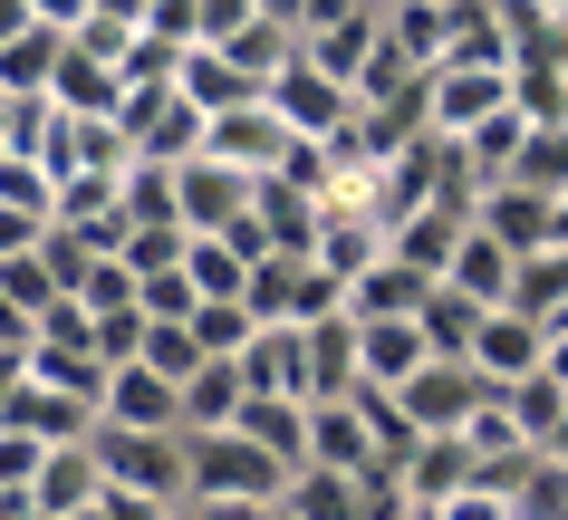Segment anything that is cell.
<instances>
[{
	"label": "cell",
	"instance_id": "4fadbf2b",
	"mask_svg": "<svg viewBox=\"0 0 568 520\" xmlns=\"http://www.w3.org/2000/svg\"><path fill=\"white\" fill-rule=\"evenodd\" d=\"M473 222L510 251V261H530V251H559V203H539V193H520V184H491V193L473 203Z\"/></svg>",
	"mask_w": 568,
	"mask_h": 520
},
{
	"label": "cell",
	"instance_id": "5b68a950",
	"mask_svg": "<svg viewBox=\"0 0 568 520\" xmlns=\"http://www.w3.org/2000/svg\"><path fill=\"white\" fill-rule=\"evenodd\" d=\"M261 106L280 116V135H290V145H337V135L357 125V96L328 88V78H318V68H300V59L261 88Z\"/></svg>",
	"mask_w": 568,
	"mask_h": 520
},
{
	"label": "cell",
	"instance_id": "60d3db41",
	"mask_svg": "<svg viewBox=\"0 0 568 520\" xmlns=\"http://www.w3.org/2000/svg\"><path fill=\"white\" fill-rule=\"evenodd\" d=\"M434 520H510V501H501L491 482H473V491H453V501H444Z\"/></svg>",
	"mask_w": 568,
	"mask_h": 520
},
{
	"label": "cell",
	"instance_id": "5bb4252c",
	"mask_svg": "<svg viewBox=\"0 0 568 520\" xmlns=\"http://www.w3.org/2000/svg\"><path fill=\"white\" fill-rule=\"evenodd\" d=\"M424 367H434V357H424L415 318H376V328H357V386H366V396H405Z\"/></svg>",
	"mask_w": 568,
	"mask_h": 520
},
{
	"label": "cell",
	"instance_id": "603a6c76",
	"mask_svg": "<svg viewBox=\"0 0 568 520\" xmlns=\"http://www.w3.org/2000/svg\"><path fill=\"white\" fill-rule=\"evenodd\" d=\"M424 299H434V279H415V271L386 251V261H376V271L347 289V318H357V328H376V318H415Z\"/></svg>",
	"mask_w": 568,
	"mask_h": 520
},
{
	"label": "cell",
	"instance_id": "f6af8a7d",
	"mask_svg": "<svg viewBox=\"0 0 568 520\" xmlns=\"http://www.w3.org/2000/svg\"><path fill=\"white\" fill-rule=\"evenodd\" d=\"M212 520H280V501H232V511H212Z\"/></svg>",
	"mask_w": 568,
	"mask_h": 520
},
{
	"label": "cell",
	"instance_id": "ffe728a7",
	"mask_svg": "<svg viewBox=\"0 0 568 520\" xmlns=\"http://www.w3.org/2000/svg\"><path fill=\"white\" fill-rule=\"evenodd\" d=\"M174 96L183 106H193V116H232V106H261V88H251V78H241L232 59H222V49H183V68H174Z\"/></svg>",
	"mask_w": 568,
	"mask_h": 520
},
{
	"label": "cell",
	"instance_id": "bcb514c9",
	"mask_svg": "<svg viewBox=\"0 0 568 520\" xmlns=\"http://www.w3.org/2000/svg\"><path fill=\"white\" fill-rule=\"evenodd\" d=\"M30 30V0H0V39H20Z\"/></svg>",
	"mask_w": 568,
	"mask_h": 520
},
{
	"label": "cell",
	"instance_id": "d4e9b609",
	"mask_svg": "<svg viewBox=\"0 0 568 520\" xmlns=\"http://www.w3.org/2000/svg\"><path fill=\"white\" fill-rule=\"evenodd\" d=\"M97 501H106V482H97L88 453H49V462H39V482H30V511L39 520H78V511H97Z\"/></svg>",
	"mask_w": 568,
	"mask_h": 520
},
{
	"label": "cell",
	"instance_id": "f1b7e54d",
	"mask_svg": "<svg viewBox=\"0 0 568 520\" xmlns=\"http://www.w3.org/2000/svg\"><path fill=\"white\" fill-rule=\"evenodd\" d=\"M241 405H251L241 367H193V386H183V434H232Z\"/></svg>",
	"mask_w": 568,
	"mask_h": 520
},
{
	"label": "cell",
	"instance_id": "681fc988",
	"mask_svg": "<svg viewBox=\"0 0 568 520\" xmlns=\"http://www.w3.org/2000/svg\"><path fill=\"white\" fill-rule=\"evenodd\" d=\"M183 520H212V511H183Z\"/></svg>",
	"mask_w": 568,
	"mask_h": 520
},
{
	"label": "cell",
	"instance_id": "9c48e42d",
	"mask_svg": "<svg viewBox=\"0 0 568 520\" xmlns=\"http://www.w3.org/2000/svg\"><path fill=\"white\" fill-rule=\"evenodd\" d=\"M308 472H337V482H366V472H395L376 453V434H366L357 396L347 405H308Z\"/></svg>",
	"mask_w": 568,
	"mask_h": 520
},
{
	"label": "cell",
	"instance_id": "c3c4849f",
	"mask_svg": "<svg viewBox=\"0 0 568 520\" xmlns=\"http://www.w3.org/2000/svg\"><path fill=\"white\" fill-rule=\"evenodd\" d=\"M125 520H183V511H125Z\"/></svg>",
	"mask_w": 568,
	"mask_h": 520
},
{
	"label": "cell",
	"instance_id": "e0dca14e",
	"mask_svg": "<svg viewBox=\"0 0 568 520\" xmlns=\"http://www.w3.org/2000/svg\"><path fill=\"white\" fill-rule=\"evenodd\" d=\"M241 386H251L261 405H308V347H300V328H261V337H251Z\"/></svg>",
	"mask_w": 568,
	"mask_h": 520
},
{
	"label": "cell",
	"instance_id": "3957f363",
	"mask_svg": "<svg viewBox=\"0 0 568 520\" xmlns=\"http://www.w3.org/2000/svg\"><path fill=\"white\" fill-rule=\"evenodd\" d=\"M88 462L106 482V501H125V511H183V434H106L97 425Z\"/></svg>",
	"mask_w": 568,
	"mask_h": 520
},
{
	"label": "cell",
	"instance_id": "d6986e66",
	"mask_svg": "<svg viewBox=\"0 0 568 520\" xmlns=\"http://www.w3.org/2000/svg\"><path fill=\"white\" fill-rule=\"evenodd\" d=\"M308 347V405H347L357 396V318L337 308V318H318V328H300Z\"/></svg>",
	"mask_w": 568,
	"mask_h": 520
},
{
	"label": "cell",
	"instance_id": "7a4b0ae2",
	"mask_svg": "<svg viewBox=\"0 0 568 520\" xmlns=\"http://www.w3.org/2000/svg\"><path fill=\"white\" fill-rule=\"evenodd\" d=\"M290 472L251 434H183V511H232V501H280Z\"/></svg>",
	"mask_w": 568,
	"mask_h": 520
},
{
	"label": "cell",
	"instance_id": "30bf717a",
	"mask_svg": "<svg viewBox=\"0 0 568 520\" xmlns=\"http://www.w3.org/2000/svg\"><path fill=\"white\" fill-rule=\"evenodd\" d=\"M0 425H10V434H30L39 453H88V443H97V405L49 396V386H30V376H20V396L0 405Z\"/></svg>",
	"mask_w": 568,
	"mask_h": 520
},
{
	"label": "cell",
	"instance_id": "7dc6e473",
	"mask_svg": "<svg viewBox=\"0 0 568 520\" xmlns=\"http://www.w3.org/2000/svg\"><path fill=\"white\" fill-rule=\"evenodd\" d=\"M0 154H10V96H0Z\"/></svg>",
	"mask_w": 568,
	"mask_h": 520
},
{
	"label": "cell",
	"instance_id": "b9f144b4",
	"mask_svg": "<svg viewBox=\"0 0 568 520\" xmlns=\"http://www.w3.org/2000/svg\"><path fill=\"white\" fill-rule=\"evenodd\" d=\"M39 242H49V222H30V213H0V261H30Z\"/></svg>",
	"mask_w": 568,
	"mask_h": 520
},
{
	"label": "cell",
	"instance_id": "83f0119b",
	"mask_svg": "<svg viewBox=\"0 0 568 520\" xmlns=\"http://www.w3.org/2000/svg\"><path fill=\"white\" fill-rule=\"evenodd\" d=\"M183 289L203 308H241V289H251V261H241L232 242H183Z\"/></svg>",
	"mask_w": 568,
	"mask_h": 520
},
{
	"label": "cell",
	"instance_id": "1f68e13d",
	"mask_svg": "<svg viewBox=\"0 0 568 520\" xmlns=\"http://www.w3.org/2000/svg\"><path fill=\"white\" fill-rule=\"evenodd\" d=\"M49 106H59V116H116V68H97V59L68 49V59L49 68Z\"/></svg>",
	"mask_w": 568,
	"mask_h": 520
},
{
	"label": "cell",
	"instance_id": "ee69618b",
	"mask_svg": "<svg viewBox=\"0 0 568 520\" xmlns=\"http://www.w3.org/2000/svg\"><path fill=\"white\" fill-rule=\"evenodd\" d=\"M20 376H30V357H10V347H0V405L20 396Z\"/></svg>",
	"mask_w": 568,
	"mask_h": 520
},
{
	"label": "cell",
	"instance_id": "ac0fdd59",
	"mask_svg": "<svg viewBox=\"0 0 568 520\" xmlns=\"http://www.w3.org/2000/svg\"><path fill=\"white\" fill-rule=\"evenodd\" d=\"M510 279H520V261H510L491 232H463V251H453V271L434 279V289H453V299H473V308H510Z\"/></svg>",
	"mask_w": 568,
	"mask_h": 520
},
{
	"label": "cell",
	"instance_id": "8992f818",
	"mask_svg": "<svg viewBox=\"0 0 568 520\" xmlns=\"http://www.w3.org/2000/svg\"><path fill=\"white\" fill-rule=\"evenodd\" d=\"M280 154H290L280 116H270V106H232V116L203 125V154H193V164H222V174H241V184H270Z\"/></svg>",
	"mask_w": 568,
	"mask_h": 520
},
{
	"label": "cell",
	"instance_id": "cb8c5ba5",
	"mask_svg": "<svg viewBox=\"0 0 568 520\" xmlns=\"http://www.w3.org/2000/svg\"><path fill=\"white\" fill-rule=\"evenodd\" d=\"M395 482H405V501H415V511H444L453 491H473L481 472H473V453H463V443H415Z\"/></svg>",
	"mask_w": 568,
	"mask_h": 520
},
{
	"label": "cell",
	"instance_id": "484cf974",
	"mask_svg": "<svg viewBox=\"0 0 568 520\" xmlns=\"http://www.w3.org/2000/svg\"><path fill=\"white\" fill-rule=\"evenodd\" d=\"M308 261H318V271L337 279V299H347V289L386 261V232H376V222H328L318 213V251H308Z\"/></svg>",
	"mask_w": 568,
	"mask_h": 520
},
{
	"label": "cell",
	"instance_id": "2e32d148",
	"mask_svg": "<svg viewBox=\"0 0 568 520\" xmlns=\"http://www.w3.org/2000/svg\"><path fill=\"white\" fill-rule=\"evenodd\" d=\"M453 49V0H386V59L405 78H434Z\"/></svg>",
	"mask_w": 568,
	"mask_h": 520
},
{
	"label": "cell",
	"instance_id": "7bdbcfd3",
	"mask_svg": "<svg viewBox=\"0 0 568 520\" xmlns=\"http://www.w3.org/2000/svg\"><path fill=\"white\" fill-rule=\"evenodd\" d=\"M539 376L568 396V328H539Z\"/></svg>",
	"mask_w": 568,
	"mask_h": 520
},
{
	"label": "cell",
	"instance_id": "8d00e7d4",
	"mask_svg": "<svg viewBox=\"0 0 568 520\" xmlns=\"http://www.w3.org/2000/svg\"><path fill=\"white\" fill-rule=\"evenodd\" d=\"M135 367H154L164 386H193L203 347H193V328H154V318H145V357H135Z\"/></svg>",
	"mask_w": 568,
	"mask_h": 520
},
{
	"label": "cell",
	"instance_id": "4316f807",
	"mask_svg": "<svg viewBox=\"0 0 568 520\" xmlns=\"http://www.w3.org/2000/svg\"><path fill=\"white\" fill-rule=\"evenodd\" d=\"M145 39V20H135V0H88L78 10V30H68V49L78 59H97V68H125V49Z\"/></svg>",
	"mask_w": 568,
	"mask_h": 520
},
{
	"label": "cell",
	"instance_id": "7402d4cb",
	"mask_svg": "<svg viewBox=\"0 0 568 520\" xmlns=\"http://www.w3.org/2000/svg\"><path fill=\"white\" fill-rule=\"evenodd\" d=\"M59 59H68V39L39 20V0H30V30L0 39V96H49V68Z\"/></svg>",
	"mask_w": 568,
	"mask_h": 520
},
{
	"label": "cell",
	"instance_id": "52a82bcc",
	"mask_svg": "<svg viewBox=\"0 0 568 520\" xmlns=\"http://www.w3.org/2000/svg\"><path fill=\"white\" fill-rule=\"evenodd\" d=\"M481 396H491V386H481L473 367H444V357H434V367H424V376H415V386H405L395 405H405L415 443H453V434H463V425L481 415Z\"/></svg>",
	"mask_w": 568,
	"mask_h": 520
},
{
	"label": "cell",
	"instance_id": "74e56055",
	"mask_svg": "<svg viewBox=\"0 0 568 520\" xmlns=\"http://www.w3.org/2000/svg\"><path fill=\"white\" fill-rule=\"evenodd\" d=\"M135 222H174V174L164 164H125V232Z\"/></svg>",
	"mask_w": 568,
	"mask_h": 520
},
{
	"label": "cell",
	"instance_id": "ab89813d",
	"mask_svg": "<svg viewBox=\"0 0 568 520\" xmlns=\"http://www.w3.org/2000/svg\"><path fill=\"white\" fill-rule=\"evenodd\" d=\"M39 462H49V453H39L30 434H10V425H0V491H30V482H39Z\"/></svg>",
	"mask_w": 568,
	"mask_h": 520
},
{
	"label": "cell",
	"instance_id": "e575fe53",
	"mask_svg": "<svg viewBox=\"0 0 568 520\" xmlns=\"http://www.w3.org/2000/svg\"><path fill=\"white\" fill-rule=\"evenodd\" d=\"M280 520H357V482H337V472H290Z\"/></svg>",
	"mask_w": 568,
	"mask_h": 520
},
{
	"label": "cell",
	"instance_id": "4dcf8cb0",
	"mask_svg": "<svg viewBox=\"0 0 568 520\" xmlns=\"http://www.w3.org/2000/svg\"><path fill=\"white\" fill-rule=\"evenodd\" d=\"M491 318V308H473V299H453V289H434V299L415 308V328H424V357H444V367H463L473 357V328Z\"/></svg>",
	"mask_w": 568,
	"mask_h": 520
},
{
	"label": "cell",
	"instance_id": "8fae6325",
	"mask_svg": "<svg viewBox=\"0 0 568 520\" xmlns=\"http://www.w3.org/2000/svg\"><path fill=\"white\" fill-rule=\"evenodd\" d=\"M463 367H473L481 386H491V396L530 386V376H539V328L520 318V308H491V318L473 328V357H463Z\"/></svg>",
	"mask_w": 568,
	"mask_h": 520
},
{
	"label": "cell",
	"instance_id": "f35d334b",
	"mask_svg": "<svg viewBox=\"0 0 568 520\" xmlns=\"http://www.w3.org/2000/svg\"><path fill=\"white\" fill-rule=\"evenodd\" d=\"M0 299L20 308V318H30V337H39V318H49V299H59V289H49V271H39V251H30V261H0Z\"/></svg>",
	"mask_w": 568,
	"mask_h": 520
},
{
	"label": "cell",
	"instance_id": "6da1fadb",
	"mask_svg": "<svg viewBox=\"0 0 568 520\" xmlns=\"http://www.w3.org/2000/svg\"><path fill=\"white\" fill-rule=\"evenodd\" d=\"M290 39H300V68L357 96L376 49H386V10L376 0H290Z\"/></svg>",
	"mask_w": 568,
	"mask_h": 520
},
{
	"label": "cell",
	"instance_id": "277c9868",
	"mask_svg": "<svg viewBox=\"0 0 568 520\" xmlns=\"http://www.w3.org/2000/svg\"><path fill=\"white\" fill-rule=\"evenodd\" d=\"M241 308H251V328H318V318H337V279L318 271V261H261L251 271V289H241Z\"/></svg>",
	"mask_w": 568,
	"mask_h": 520
},
{
	"label": "cell",
	"instance_id": "9a60e30c",
	"mask_svg": "<svg viewBox=\"0 0 568 520\" xmlns=\"http://www.w3.org/2000/svg\"><path fill=\"white\" fill-rule=\"evenodd\" d=\"M463 232H473V203H424V213H405V222L386 232V251H395L415 279H444L453 251H463Z\"/></svg>",
	"mask_w": 568,
	"mask_h": 520
},
{
	"label": "cell",
	"instance_id": "836d02e7",
	"mask_svg": "<svg viewBox=\"0 0 568 520\" xmlns=\"http://www.w3.org/2000/svg\"><path fill=\"white\" fill-rule=\"evenodd\" d=\"M510 184L539 193V203H568V125H539L520 145V164H510Z\"/></svg>",
	"mask_w": 568,
	"mask_h": 520
},
{
	"label": "cell",
	"instance_id": "ba28073f",
	"mask_svg": "<svg viewBox=\"0 0 568 520\" xmlns=\"http://www.w3.org/2000/svg\"><path fill=\"white\" fill-rule=\"evenodd\" d=\"M97 425L106 434H183V386H164L154 367H106Z\"/></svg>",
	"mask_w": 568,
	"mask_h": 520
},
{
	"label": "cell",
	"instance_id": "44dd1931",
	"mask_svg": "<svg viewBox=\"0 0 568 520\" xmlns=\"http://www.w3.org/2000/svg\"><path fill=\"white\" fill-rule=\"evenodd\" d=\"M251 222H261L270 261H308L318 251V203L290 193V184H251Z\"/></svg>",
	"mask_w": 568,
	"mask_h": 520
},
{
	"label": "cell",
	"instance_id": "7c38bea8",
	"mask_svg": "<svg viewBox=\"0 0 568 520\" xmlns=\"http://www.w3.org/2000/svg\"><path fill=\"white\" fill-rule=\"evenodd\" d=\"M241 213H251V184H241V174H222V164H183L174 174V222L193 242H222Z\"/></svg>",
	"mask_w": 568,
	"mask_h": 520
},
{
	"label": "cell",
	"instance_id": "d6a6232c",
	"mask_svg": "<svg viewBox=\"0 0 568 520\" xmlns=\"http://www.w3.org/2000/svg\"><path fill=\"white\" fill-rule=\"evenodd\" d=\"M510 308H520L530 328H549V318L568 308V251H530L520 279H510Z\"/></svg>",
	"mask_w": 568,
	"mask_h": 520
},
{
	"label": "cell",
	"instance_id": "f546056e",
	"mask_svg": "<svg viewBox=\"0 0 568 520\" xmlns=\"http://www.w3.org/2000/svg\"><path fill=\"white\" fill-rule=\"evenodd\" d=\"M241 434H251L280 472H308V405H261V396H251V405H241Z\"/></svg>",
	"mask_w": 568,
	"mask_h": 520
},
{
	"label": "cell",
	"instance_id": "d590c367",
	"mask_svg": "<svg viewBox=\"0 0 568 520\" xmlns=\"http://www.w3.org/2000/svg\"><path fill=\"white\" fill-rule=\"evenodd\" d=\"M501 405H510V425H520V443H530V453H549V434L568 425V396L549 386V376H530V386H510Z\"/></svg>",
	"mask_w": 568,
	"mask_h": 520
}]
</instances>
